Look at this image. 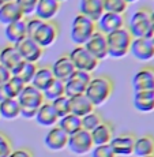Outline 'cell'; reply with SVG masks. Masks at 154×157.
I'll return each instance as SVG.
<instances>
[{"mask_svg":"<svg viewBox=\"0 0 154 157\" xmlns=\"http://www.w3.org/2000/svg\"><path fill=\"white\" fill-rule=\"evenodd\" d=\"M42 94H44V100L49 101V102H52L53 100H56V98L62 97V96H64V82L55 78V79L49 83V86L42 92Z\"/></svg>","mask_w":154,"mask_h":157,"instance_id":"obj_31","label":"cell"},{"mask_svg":"<svg viewBox=\"0 0 154 157\" xmlns=\"http://www.w3.org/2000/svg\"><path fill=\"white\" fill-rule=\"evenodd\" d=\"M25 86H26V83L18 75H11L10 79L6 82V87H7L8 94H10L11 98H18V96L25 89Z\"/></svg>","mask_w":154,"mask_h":157,"instance_id":"obj_32","label":"cell"},{"mask_svg":"<svg viewBox=\"0 0 154 157\" xmlns=\"http://www.w3.org/2000/svg\"><path fill=\"white\" fill-rule=\"evenodd\" d=\"M104 13L102 0H81L79 2V14L90 18L94 22H97Z\"/></svg>","mask_w":154,"mask_h":157,"instance_id":"obj_23","label":"cell"},{"mask_svg":"<svg viewBox=\"0 0 154 157\" xmlns=\"http://www.w3.org/2000/svg\"><path fill=\"white\" fill-rule=\"evenodd\" d=\"M10 77H11V74L6 70L2 64H0V85H3V83L7 82V81L10 79Z\"/></svg>","mask_w":154,"mask_h":157,"instance_id":"obj_41","label":"cell"},{"mask_svg":"<svg viewBox=\"0 0 154 157\" xmlns=\"http://www.w3.org/2000/svg\"><path fill=\"white\" fill-rule=\"evenodd\" d=\"M152 25L154 26V10L152 11Z\"/></svg>","mask_w":154,"mask_h":157,"instance_id":"obj_45","label":"cell"},{"mask_svg":"<svg viewBox=\"0 0 154 157\" xmlns=\"http://www.w3.org/2000/svg\"><path fill=\"white\" fill-rule=\"evenodd\" d=\"M143 157H154V155H150V156H143Z\"/></svg>","mask_w":154,"mask_h":157,"instance_id":"obj_47","label":"cell"},{"mask_svg":"<svg viewBox=\"0 0 154 157\" xmlns=\"http://www.w3.org/2000/svg\"><path fill=\"white\" fill-rule=\"evenodd\" d=\"M113 93V82L107 75H100V77H92L89 85L86 87L85 96L92 101L94 107L102 105Z\"/></svg>","mask_w":154,"mask_h":157,"instance_id":"obj_1","label":"cell"},{"mask_svg":"<svg viewBox=\"0 0 154 157\" xmlns=\"http://www.w3.org/2000/svg\"><path fill=\"white\" fill-rule=\"evenodd\" d=\"M15 3H17L18 7L21 8V11H22L23 15L26 17V15L34 14L38 0H15Z\"/></svg>","mask_w":154,"mask_h":157,"instance_id":"obj_37","label":"cell"},{"mask_svg":"<svg viewBox=\"0 0 154 157\" xmlns=\"http://www.w3.org/2000/svg\"><path fill=\"white\" fill-rule=\"evenodd\" d=\"M132 43V36L127 28H122L113 33L107 34L108 56L115 59H122L130 53Z\"/></svg>","mask_w":154,"mask_h":157,"instance_id":"obj_2","label":"cell"},{"mask_svg":"<svg viewBox=\"0 0 154 157\" xmlns=\"http://www.w3.org/2000/svg\"><path fill=\"white\" fill-rule=\"evenodd\" d=\"M23 63H25V60L21 57L15 45L8 44L0 51V64L11 75H17L21 67L23 66Z\"/></svg>","mask_w":154,"mask_h":157,"instance_id":"obj_9","label":"cell"},{"mask_svg":"<svg viewBox=\"0 0 154 157\" xmlns=\"http://www.w3.org/2000/svg\"><path fill=\"white\" fill-rule=\"evenodd\" d=\"M126 2L130 4V3H135V2H138V0H126Z\"/></svg>","mask_w":154,"mask_h":157,"instance_id":"obj_46","label":"cell"},{"mask_svg":"<svg viewBox=\"0 0 154 157\" xmlns=\"http://www.w3.org/2000/svg\"><path fill=\"white\" fill-rule=\"evenodd\" d=\"M135 140H137V137H135L134 134L127 132V134L113 137L112 141L109 142V145L116 156H130L134 153Z\"/></svg>","mask_w":154,"mask_h":157,"instance_id":"obj_17","label":"cell"},{"mask_svg":"<svg viewBox=\"0 0 154 157\" xmlns=\"http://www.w3.org/2000/svg\"><path fill=\"white\" fill-rule=\"evenodd\" d=\"M13 152V144L8 137L0 132V157H8Z\"/></svg>","mask_w":154,"mask_h":157,"instance_id":"obj_39","label":"cell"},{"mask_svg":"<svg viewBox=\"0 0 154 157\" xmlns=\"http://www.w3.org/2000/svg\"><path fill=\"white\" fill-rule=\"evenodd\" d=\"M8 157H33V153H32V150L26 149V147H22V149L13 150Z\"/></svg>","mask_w":154,"mask_h":157,"instance_id":"obj_40","label":"cell"},{"mask_svg":"<svg viewBox=\"0 0 154 157\" xmlns=\"http://www.w3.org/2000/svg\"><path fill=\"white\" fill-rule=\"evenodd\" d=\"M51 68H52L53 77L59 81H63V82H66L75 72V67L68 55H62L60 57H57L53 62V64L51 66Z\"/></svg>","mask_w":154,"mask_h":157,"instance_id":"obj_18","label":"cell"},{"mask_svg":"<svg viewBox=\"0 0 154 157\" xmlns=\"http://www.w3.org/2000/svg\"><path fill=\"white\" fill-rule=\"evenodd\" d=\"M68 56H70L75 70L89 72V74H92L100 64V62L85 48V45H75L71 49V52L68 53Z\"/></svg>","mask_w":154,"mask_h":157,"instance_id":"obj_5","label":"cell"},{"mask_svg":"<svg viewBox=\"0 0 154 157\" xmlns=\"http://www.w3.org/2000/svg\"><path fill=\"white\" fill-rule=\"evenodd\" d=\"M57 126H59L67 135L74 134V132L79 131V130L82 128L81 117L75 116V115H72V113H68L67 116L60 117L59 122H57Z\"/></svg>","mask_w":154,"mask_h":157,"instance_id":"obj_30","label":"cell"},{"mask_svg":"<svg viewBox=\"0 0 154 157\" xmlns=\"http://www.w3.org/2000/svg\"><path fill=\"white\" fill-rule=\"evenodd\" d=\"M97 32V25L94 21L85 17L82 14H77L71 23V40L75 45H85Z\"/></svg>","mask_w":154,"mask_h":157,"instance_id":"obj_3","label":"cell"},{"mask_svg":"<svg viewBox=\"0 0 154 157\" xmlns=\"http://www.w3.org/2000/svg\"><path fill=\"white\" fill-rule=\"evenodd\" d=\"M105 13H116V14H124L128 8V3L126 0H102Z\"/></svg>","mask_w":154,"mask_h":157,"instance_id":"obj_34","label":"cell"},{"mask_svg":"<svg viewBox=\"0 0 154 157\" xmlns=\"http://www.w3.org/2000/svg\"><path fill=\"white\" fill-rule=\"evenodd\" d=\"M57 2H59V3H62V2H66V0H57Z\"/></svg>","mask_w":154,"mask_h":157,"instance_id":"obj_48","label":"cell"},{"mask_svg":"<svg viewBox=\"0 0 154 157\" xmlns=\"http://www.w3.org/2000/svg\"><path fill=\"white\" fill-rule=\"evenodd\" d=\"M6 38L8 40V43L11 45L18 44L21 40H23L25 37H28V29H26V18L17 22H13L10 25L6 26L4 29Z\"/></svg>","mask_w":154,"mask_h":157,"instance_id":"obj_21","label":"cell"},{"mask_svg":"<svg viewBox=\"0 0 154 157\" xmlns=\"http://www.w3.org/2000/svg\"><path fill=\"white\" fill-rule=\"evenodd\" d=\"M68 149L71 150L74 155H86V153L92 152V149L94 147L92 140V134L86 130L81 128L79 131L74 132V134L68 135Z\"/></svg>","mask_w":154,"mask_h":157,"instance_id":"obj_8","label":"cell"},{"mask_svg":"<svg viewBox=\"0 0 154 157\" xmlns=\"http://www.w3.org/2000/svg\"><path fill=\"white\" fill-rule=\"evenodd\" d=\"M85 48L92 53L98 62L108 57V45H107V36L102 34L101 32H96L90 37V40L85 44Z\"/></svg>","mask_w":154,"mask_h":157,"instance_id":"obj_16","label":"cell"},{"mask_svg":"<svg viewBox=\"0 0 154 157\" xmlns=\"http://www.w3.org/2000/svg\"><path fill=\"white\" fill-rule=\"evenodd\" d=\"M90 79H92V74L75 70L74 74L64 82V96L74 97L78 94H85Z\"/></svg>","mask_w":154,"mask_h":157,"instance_id":"obj_7","label":"cell"},{"mask_svg":"<svg viewBox=\"0 0 154 157\" xmlns=\"http://www.w3.org/2000/svg\"><path fill=\"white\" fill-rule=\"evenodd\" d=\"M127 29L131 33L132 38L146 37L152 29V10H149L147 7H142L134 11L130 17Z\"/></svg>","mask_w":154,"mask_h":157,"instance_id":"obj_4","label":"cell"},{"mask_svg":"<svg viewBox=\"0 0 154 157\" xmlns=\"http://www.w3.org/2000/svg\"><path fill=\"white\" fill-rule=\"evenodd\" d=\"M92 157H116L111 145H98L92 149Z\"/></svg>","mask_w":154,"mask_h":157,"instance_id":"obj_38","label":"cell"},{"mask_svg":"<svg viewBox=\"0 0 154 157\" xmlns=\"http://www.w3.org/2000/svg\"><path fill=\"white\" fill-rule=\"evenodd\" d=\"M130 53L141 62H149L154 59V44L146 37L132 38Z\"/></svg>","mask_w":154,"mask_h":157,"instance_id":"obj_13","label":"cell"},{"mask_svg":"<svg viewBox=\"0 0 154 157\" xmlns=\"http://www.w3.org/2000/svg\"><path fill=\"white\" fill-rule=\"evenodd\" d=\"M132 105L142 113H149L154 111V90L149 92H134Z\"/></svg>","mask_w":154,"mask_h":157,"instance_id":"obj_22","label":"cell"},{"mask_svg":"<svg viewBox=\"0 0 154 157\" xmlns=\"http://www.w3.org/2000/svg\"><path fill=\"white\" fill-rule=\"evenodd\" d=\"M146 38H149L150 41L154 44V26L152 25V29H150V32L147 33V36H146Z\"/></svg>","mask_w":154,"mask_h":157,"instance_id":"obj_43","label":"cell"},{"mask_svg":"<svg viewBox=\"0 0 154 157\" xmlns=\"http://www.w3.org/2000/svg\"><path fill=\"white\" fill-rule=\"evenodd\" d=\"M23 18H25V15L15 2H8L0 7V23H3V25L7 26L13 22L23 19Z\"/></svg>","mask_w":154,"mask_h":157,"instance_id":"obj_24","label":"cell"},{"mask_svg":"<svg viewBox=\"0 0 154 157\" xmlns=\"http://www.w3.org/2000/svg\"><path fill=\"white\" fill-rule=\"evenodd\" d=\"M15 48L18 49L21 57L25 62L30 63H37L42 57V53H44V49L29 36L25 37L23 40H21L18 44H15Z\"/></svg>","mask_w":154,"mask_h":157,"instance_id":"obj_11","label":"cell"},{"mask_svg":"<svg viewBox=\"0 0 154 157\" xmlns=\"http://www.w3.org/2000/svg\"><path fill=\"white\" fill-rule=\"evenodd\" d=\"M17 100L21 105V109H30V111H37L45 101L41 90L36 89L32 85H26L25 89L22 90V93L18 96Z\"/></svg>","mask_w":154,"mask_h":157,"instance_id":"obj_10","label":"cell"},{"mask_svg":"<svg viewBox=\"0 0 154 157\" xmlns=\"http://www.w3.org/2000/svg\"><path fill=\"white\" fill-rule=\"evenodd\" d=\"M21 116V105L17 98H8V100L0 102V117L6 120H14Z\"/></svg>","mask_w":154,"mask_h":157,"instance_id":"obj_29","label":"cell"},{"mask_svg":"<svg viewBox=\"0 0 154 157\" xmlns=\"http://www.w3.org/2000/svg\"><path fill=\"white\" fill-rule=\"evenodd\" d=\"M60 3L57 0H38L34 17L41 21H52L59 14Z\"/></svg>","mask_w":154,"mask_h":157,"instance_id":"obj_19","label":"cell"},{"mask_svg":"<svg viewBox=\"0 0 154 157\" xmlns=\"http://www.w3.org/2000/svg\"><path fill=\"white\" fill-rule=\"evenodd\" d=\"M53 79H55V77H53L52 68L48 67V66H45V67H38L30 85L34 86L36 89L41 90V92H44Z\"/></svg>","mask_w":154,"mask_h":157,"instance_id":"obj_27","label":"cell"},{"mask_svg":"<svg viewBox=\"0 0 154 157\" xmlns=\"http://www.w3.org/2000/svg\"><path fill=\"white\" fill-rule=\"evenodd\" d=\"M51 104H52L53 109L56 111L59 119L63 117V116H67L68 113H71V111H70V97H67V96H62V97L53 100Z\"/></svg>","mask_w":154,"mask_h":157,"instance_id":"obj_36","label":"cell"},{"mask_svg":"<svg viewBox=\"0 0 154 157\" xmlns=\"http://www.w3.org/2000/svg\"><path fill=\"white\" fill-rule=\"evenodd\" d=\"M81 123H82V128L86 130V131L92 132L93 130H94L100 123H102V117L101 115L98 112H96V111H93V112L85 115L83 117H81Z\"/></svg>","mask_w":154,"mask_h":157,"instance_id":"obj_33","label":"cell"},{"mask_svg":"<svg viewBox=\"0 0 154 157\" xmlns=\"http://www.w3.org/2000/svg\"><path fill=\"white\" fill-rule=\"evenodd\" d=\"M132 89L134 92H149L154 90V67L146 66L139 68L132 77Z\"/></svg>","mask_w":154,"mask_h":157,"instance_id":"obj_12","label":"cell"},{"mask_svg":"<svg viewBox=\"0 0 154 157\" xmlns=\"http://www.w3.org/2000/svg\"><path fill=\"white\" fill-rule=\"evenodd\" d=\"M37 63H30V62H25L23 66L21 67L19 72H18V77L26 83V85H30L36 75V71H37Z\"/></svg>","mask_w":154,"mask_h":157,"instance_id":"obj_35","label":"cell"},{"mask_svg":"<svg viewBox=\"0 0 154 157\" xmlns=\"http://www.w3.org/2000/svg\"><path fill=\"white\" fill-rule=\"evenodd\" d=\"M8 2H15V0H0V7H2L3 4H6V3H8Z\"/></svg>","mask_w":154,"mask_h":157,"instance_id":"obj_44","label":"cell"},{"mask_svg":"<svg viewBox=\"0 0 154 157\" xmlns=\"http://www.w3.org/2000/svg\"><path fill=\"white\" fill-rule=\"evenodd\" d=\"M57 36H59V29H57L56 23H53L52 21H41L37 29L29 37H32L42 49H45L55 44Z\"/></svg>","mask_w":154,"mask_h":157,"instance_id":"obj_6","label":"cell"},{"mask_svg":"<svg viewBox=\"0 0 154 157\" xmlns=\"http://www.w3.org/2000/svg\"><path fill=\"white\" fill-rule=\"evenodd\" d=\"M90 134H92V140H93L94 146H98V145H108L113 138V130L109 123L102 122V123H100Z\"/></svg>","mask_w":154,"mask_h":157,"instance_id":"obj_26","label":"cell"},{"mask_svg":"<svg viewBox=\"0 0 154 157\" xmlns=\"http://www.w3.org/2000/svg\"><path fill=\"white\" fill-rule=\"evenodd\" d=\"M44 144L49 150L59 152V150H63L64 147H67L68 135L56 124L48 130V132L45 134L44 138Z\"/></svg>","mask_w":154,"mask_h":157,"instance_id":"obj_15","label":"cell"},{"mask_svg":"<svg viewBox=\"0 0 154 157\" xmlns=\"http://www.w3.org/2000/svg\"><path fill=\"white\" fill-rule=\"evenodd\" d=\"M70 111L75 116L83 117L85 115L94 111V105L85 94H78L74 97H70Z\"/></svg>","mask_w":154,"mask_h":157,"instance_id":"obj_25","label":"cell"},{"mask_svg":"<svg viewBox=\"0 0 154 157\" xmlns=\"http://www.w3.org/2000/svg\"><path fill=\"white\" fill-rule=\"evenodd\" d=\"M10 97V94H8V90L7 87H6V83H3V85H0V102L8 100Z\"/></svg>","mask_w":154,"mask_h":157,"instance_id":"obj_42","label":"cell"},{"mask_svg":"<svg viewBox=\"0 0 154 157\" xmlns=\"http://www.w3.org/2000/svg\"><path fill=\"white\" fill-rule=\"evenodd\" d=\"M34 119L42 127H53L59 122V116L49 101H44V104L37 109V115Z\"/></svg>","mask_w":154,"mask_h":157,"instance_id":"obj_20","label":"cell"},{"mask_svg":"<svg viewBox=\"0 0 154 157\" xmlns=\"http://www.w3.org/2000/svg\"><path fill=\"white\" fill-rule=\"evenodd\" d=\"M134 155L138 157L154 155V135L145 134L135 140Z\"/></svg>","mask_w":154,"mask_h":157,"instance_id":"obj_28","label":"cell"},{"mask_svg":"<svg viewBox=\"0 0 154 157\" xmlns=\"http://www.w3.org/2000/svg\"><path fill=\"white\" fill-rule=\"evenodd\" d=\"M124 17L122 14L116 13H104L101 15V18L96 22L97 25V30L101 32L102 34H109L116 30L124 28Z\"/></svg>","mask_w":154,"mask_h":157,"instance_id":"obj_14","label":"cell"}]
</instances>
